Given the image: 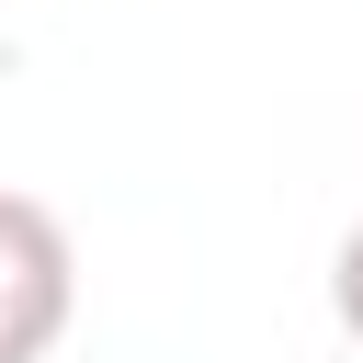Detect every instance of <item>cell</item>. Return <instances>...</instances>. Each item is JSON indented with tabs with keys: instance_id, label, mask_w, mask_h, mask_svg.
Listing matches in <instances>:
<instances>
[{
	"instance_id": "7a4b0ae2",
	"label": "cell",
	"mask_w": 363,
	"mask_h": 363,
	"mask_svg": "<svg viewBox=\"0 0 363 363\" xmlns=\"http://www.w3.org/2000/svg\"><path fill=\"white\" fill-rule=\"evenodd\" d=\"M329 306H340V329L363 340V227L340 238V261H329Z\"/></svg>"
},
{
	"instance_id": "6da1fadb",
	"label": "cell",
	"mask_w": 363,
	"mask_h": 363,
	"mask_svg": "<svg viewBox=\"0 0 363 363\" xmlns=\"http://www.w3.org/2000/svg\"><path fill=\"white\" fill-rule=\"evenodd\" d=\"M79 318V261L68 227L34 193H0V363H45Z\"/></svg>"
}]
</instances>
